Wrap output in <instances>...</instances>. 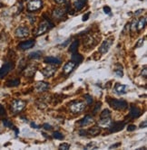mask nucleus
<instances>
[{"instance_id": "nucleus-50", "label": "nucleus", "mask_w": 147, "mask_h": 150, "mask_svg": "<svg viewBox=\"0 0 147 150\" xmlns=\"http://www.w3.org/2000/svg\"><path fill=\"white\" fill-rule=\"evenodd\" d=\"M31 125H32V127H35V129H39V127H38V126H36V125H35V124H34V123H32Z\"/></svg>"}, {"instance_id": "nucleus-12", "label": "nucleus", "mask_w": 147, "mask_h": 150, "mask_svg": "<svg viewBox=\"0 0 147 150\" xmlns=\"http://www.w3.org/2000/svg\"><path fill=\"white\" fill-rule=\"evenodd\" d=\"M112 121L111 118H101L100 120L98 121V126L100 127H103V129H109V127L111 126Z\"/></svg>"}, {"instance_id": "nucleus-32", "label": "nucleus", "mask_w": 147, "mask_h": 150, "mask_svg": "<svg viewBox=\"0 0 147 150\" xmlns=\"http://www.w3.org/2000/svg\"><path fill=\"white\" fill-rule=\"evenodd\" d=\"M53 137L55 138V139H63L64 138V136H63V134L62 133H60V132H58V131H55V132H54V134H53Z\"/></svg>"}, {"instance_id": "nucleus-22", "label": "nucleus", "mask_w": 147, "mask_h": 150, "mask_svg": "<svg viewBox=\"0 0 147 150\" xmlns=\"http://www.w3.org/2000/svg\"><path fill=\"white\" fill-rule=\"evenodd\" d=\"M100 132L101 130L99 129V127H93L90 129L87 130V134L91 135V136H97V135L100 134Z\"/></svg>"}, {"instance_id": "nucleus-23", "label": "nucleus", "mask_w": 147, "mask_h": 150, "mask_svg": "<svg viewBox=\"0 0 147 150\" xmlns=\"http://www.w3.org/2000/svg\"><path fill=\"white\" fill-rule=\"evenodd\" d=\"M145 25H146V17H143L137 22V28L136 29L140 31V30L144 28Z\"/></svg>"}, {"instance_id": "nucleus-7", "label": "nucleus", "mask_w": 147, "mask_h": 150, "mask_svg": "<svg viewBox=\"0 0 147 150\" xmlns=\"http://www.w3.org/2000/svg\"><path fill=\"white\" fill-rule=\"evenodd\" d=\"M65 14H67V9L62 8V7H57V8L53 10V17L57 20H61L65 18Z\"/></svg>"}, {"instance_id": "nucleus-2", "label": "nucleus", "mask_w": 147, "mask_h": 150, "mask_svg": "<svg viewBox=\"0 0 147 150\" xmlns=\"http://www.w3.org/2000/svg\"><path fill=\"white\" fill-rule=\"evenodd\" d=\"M69 109L73 113L75 114L81 113V112H83L85 109V103L84 101H77V100L72 101L69 104Z\"/></svg>"}, {"instance_id": "nucleus-10", "label": "nucleus", "mask_w": 147, "mask_h": 150, "mask_svg": "<svg viewBox=\"0 0 147 150\" xmlns=\"http://www.w3.org/2000/svg\"><path fill=\"white\" fill-rule=\"evenodd\" d=\"M15 34L18 38H24V37H26L29 34V29L26 26H20L17 28Z\"/></svg>"}, {"instance_id": "nucleus-28", "label": "nucleus", "mask_w": 147, "mask_h": 150, "mask_svg": "<svg viewBox=\"0 0 147 150\" xmlns=\"http://www.w3.org/2000/svg\"><path fill=\"white\" fill-rule=\"evenodd\" d=\"M111 116V112L109 109H104L102 111V113L100 115V118H109Z\"/></svg>"}, {"instance_id": "nucleus-31", "label": "nucleus", "mask_w": 147, "mask_h": 150, "mask_svg": "<svg viewBox=\"0 0 147 150\" xmlns=\"http://www.w3.org/2000/svg\"><path fill=\"white\" fill-rule=\"evenodd\" d=\"M137 20L136 19H135L133 22H132V24L130 25L131 26H130V28H131V31L132 32H135V30H136V28H137Z\"/></svg>"}, {"instance_id": "nucleus-35", "label": "nucleus", "mask_w": 147, "mask_h": 150, "mask_svg": "<svg viewBox=\"0 0 147 150\" xmlns=\"http://www.w3.org/2000/svg\"><path fill=\"white\" fill-rule=\"evenodd\" d=\"M5 115H6V109H5V108L2 106V105L0 104V117L5 116Z\"/></svg>"}, {"instance_id": "nucleus-3", "label": "nucleus", "mask_w": 147, "mask_h": 150, "mask_svg": "<svg viewBox=\"0 0 147 150\" xmlns=\"http://www.w3.org/2000/svg\"><path fill=\"white\" fill-rule=\"evenodd\" d=\"M53 26H54V25L51 23L50 20L48 18H46V21H44L43 23L40 24L37 32H36V36H39V35L46 34L48 30H50Z\"/></svg>"}, {"instance_id": "nucleus-5", "label": "nucleus", "mask_w": 147, "mask_h": 150, "mask_svg": "<svg viewBox=\"0 0 147 150\" xmlns=\"http://www.w3.org/2000/svg\"><path fill=\"white\" fill-rule=\"evenodd\" d=\"M15 67V64L13 62H6L5 63L2 67L0 68V78H4L5 76H6L7 74L9 73L10 71H12Z\"/></svg>"}, {"instance_id": "nucleus-49", "label": "nucleus", "mask_w": 147, "mask_h": 150, "mask_svg": "<svg viewBox=\"0 0 147 150\" xmlns=\"http://www.w3.org/2000/svg\"><path fill=\"white\" fill-rule=\"evenodd\" d=\"M119 146H121V143H117V144H114V145H113V146H111V147H110V148H115V147H119Z\"/></svg>"}, {"instance_id": "nucleus-37", "label": "nucleus", "mask_w": 147, "mask_h": 150, "mask_svg": "<svg viewBox=\"0 0 147 150\" xmlns=\"http://www.w3.org/2000/svg\"><path fill=\"white\" fill-rule=\"evenodd\" d=\"M43 127H44V129H45L46 130H51V129H52V127H51L49 124H47V123H46V124H44L43 125Z\"/></svg>"}, {"instance_id": "nucleus-6", "label": "nucleus", "mask_w": 147, "mask_h": 150, "mask_svg": "<svg viewBox=\"0 0 147 150\" xmlns=\"http://www.w3.org/2000/svg\"><path fill=\"white\" fill-rule=\"evenodd\" d=\"M43 6V1L42 0H32L27 5V9L29 11H36L42 8Z\"/></svg>"}, {"instance_id": "nucleus-41", "label": "nucleus", "mask_w": 147, "mask_h": 150, "mask_svg": "<svg viewBox=\"0 0 147 150\" xmlns=\"http://www.w3.org/2000/svg\"><path fill=\"white\" fill-rule=\"evenodd\" d=\"M100 107H101V102H97V103H96V105H95V109H94V113H95V112H96V111L100 109Z\"/></svg>"}, {"instance_id": "nucleus-36", "label": "nucleus", "mask_w": 147, "mask_h": 150, "mask_svg": "<svg viewBox=\"0 0 147 150\" xmlns=\"http://www.w3.org/2000/svg\"><path fill=\"white\" fill-rule=\"evenodd\" d=\"M135 129H136V126L135 125H129L127 127V130L128 131H134V130H135Z\"/></svg>"}, {"instance_id": "nucleus-44", "label": "nucleus", "mask_w": 147, "mask_h": 150, "mask_svg": "<svg viewBox=\"0 0 147 150\" xmlns=\"http://www.w3.org/2000/svg\"><path fill=\"white\" fill-rule=\"evenodd\" d=\"M146 72H147V71H146V67H144V70L142 71V76H143L144 78H146V76H147Z\"/></svg>"}, {"instance_id": "nucleus-38", "label": "nucleus", "mask_w": 147, "mask_h": 150, "mask_svg": "<svg viewBox=\"0 0 147 150\" xmlns=\"http://www.w3.org/2000/svg\"><path fill=\"white\" fill-rule=\"evenodd\" d=\"M114 72H115V74H116V75H118L119 77H122L123 75V71H122V70H120V69H118V70H115V71H114Z\"/></svg>"}, {"instance_id": "nucleus-46", "label": "nucleus", "mask_w": 147, "mask_h": 150, "mask_svg": "<svg viewBox=\"0 0 147 150\" xmlns=\"http://www.w3.org/2000/svg\"><path fill=\"white\" fill-rule=\"evenodd\" d=\"M143 43H144V39H140L138 42V43L136 44V47H140L143 45Z\"/></svg>"}, {"instance_id": "nucleus-34", "label": "nucleus", "mask_w": 147, "mask_h": 150, "mask_svg": "<svg viewBox=\"0 0 147 150\" xmlns=\"http://www.w3.org/2000/svg\"><path fill=\"white\" fill-rule=\"evenodd\" d=\"M85 99L87 104H91V103L93 102V97L90 96V95L85 94Z\"/></svg>"}, {"instance_id": "nucleus-14", "label": "nucleus", "mask_w": 147, "mask_h": 150, "mask_svg": "<svg viewBox=\"0 0 147 150\" xmlns=\"http://www.w3.org/2000/svg\"><path fill=\"white\" fill-rule=\"evenodd\" d=\"M49 84L47 82H45V81H40V82H37L35 85V89L38 92H46L47 89H49Z\"/></svg>"}, {"instance_id": "nucleus-40", "label": "nucleus", "mask_w": 147, "mask_h": 150, "mask_svg": "<svg viewBox=\"0 0 147 150\" xmlns=\"http://www.w3.org/2000/svg\"><path fill=\"white\" fill-rule=\"evenodd\" d=\"M89 16H90V13L88 12V13H86L85 16L83 17V21L85 22V21H87L88 20V18H89Z\"/></svg>"}, {"instance_id": "nucleus-48", "label": "nucleus", "mask_w": 147, "mask_h": 150, "mask_svg": "<svg viewBox=\"0 0 147 150\" xmlns=\"http://www.w3.org/2000/svg\"><path fill=\"white\" fill-rule=\"evenodd\" d=\"M57 4H64L65 3V0H55Z\"/></svg>"}, {"instance_id": "nucleus-20", "label": "nucleus", "mask_w": 147, "mask_h": 150, "mask_svg": "<svg viewBox=\"0 0 147 150\" xmlns=\"http://www.w3.org/2000/svg\"><path fill=\"white\" fill-rule=\"evenodd\" d=\"M45 63H49V64H56L59 65L61 64V60L58 59L56 57H53V56H49V57H46L45 58Z\"/></svg>"}, {"instance_id": "nucleus-18", "label": "nucleus", "mask_w": 147, "mask_h": 150, "mask_svg": "<svg viewBox=\"0 0 147 150\" xmlns=\"http://www.w3.org/2000/svg\"><path fill=\"white\" fill-rule=\"evenodd\" d=\"M25 72H24V75L26 77H31L35 74V71H36V66H34V65H29L28 67H26V69H24Z\"/></svg>"}, {"instance_id": "nucleus-42", "label": "nucleus", "mask_w": 147, "mask_h": 150, "mask_svg": "<svg viewBox=\"0 0 147 150\" xmlns=\"http://www.w3.org/2000/svg\"><path fill=\"white\" fill-rule=\"evenodd\" d=\"M28 18H29V21H30V23L33 24L35 22V17H32V16H28Z\"/></svg>"}, {"instance_id": "nucleus-19", "label": "nucleus", "mask_w": 147, "mask_h": 150, "mask_svg": "<svg viewBox=\"0 0 147 150\" xmlns=\"http://www.w3.org/2000/svg\"><path fill=\"white\" fill-rule=\"evenodd\" d=\"M76 66V63H74L73 61L68 62L67 64L64 65V72L65 74H68V73L72 72L73 70L75 69Z\"/></svg>"}, {"instance_id": "nucleus-11", "label": "nucleus", "mask_w": 147, "mask_h": 150, "mask_svg": "<svg viewBox=\"0 0 147 150\" xmlns=\"http://www.w3.org/2000/svg\"><path fill=\"white\" fill-rule=\"evenodd\" d=\"M124 126H126V122H114L113 124H111V126L109 127L110 132L111 133L118 132L123 129Z\"/></svg>"}, {"instance_id": "nucleus-39", "label": "nucleus", "mask_w": 147, "mask_h": 150, "mask_svg": "<svg viewBox=\"0 0 147 150\" xmlns=\"http://www.w3.org/2000/svg\"><path fill=\"white\" fill-rule=\"evenodd\" d=\"M104 11H105V14H109L110 13H111V8H110L109 6H105V7H104Z\"/></svg>"}, {"instance_id": "nucleus-25", "label": "nucleus", "mask_w": 147, "mask_h": 150, "mask_svg": "<svg viewBox=\"0 0 147 150\" xmlns=\"http://www.w3.org/2000/svg\"><path fill=\"white\" fill-rule=\"evenodd\" d=\"M79 46V41H75V42H73L72 44L70 45V48H69V52H71L72 54H74V52H76L77 51V48Z\"/></svg>"}, {"instance_id": "nucleus-24", "label": "nucleus", "mask_w": 147, "mask_h": 150, "mask_svg": "<svg viewBox=\"0 0 147 150\" xmlns=\"http://www.w3.org/2000/svg\"><path fill=\"white\" fill-rule=\"evenodd\" d=\"M82 60H83L82 55L79 54H76V52H74L73 55H72V61L74 63H81V62H82Z\"/></svg>"}, {"instance_id": "nucleus-15", "label": "nucleus", "mask_w": 147, "mask_h": 150, "mask_svg": "<svg viewBox=\"0 0 147 150\" xmlns=\"http://www.w3.org/2000/svg\"><path fill=\"white\" fill-rule=\"evenodd\" d=\"M34 45H35V40H28V41L19 43L18 48L21 50H27V49L32 48Z\"/></svg>"}, {"instance_id": "nucleus-8", "label": "nucleus", "mask_w": 147, "mask_h": 150, "mask_svg": "<svg viewBox=\"0 0 147 150\" xmlns=\"http://www.w3.org/2000/svg\"><path fill=\"white\" fill-rule=\"evenodd\" d=\"M55 72H56V68H55V67L53 64L49 65L48 67H46V68H44V69L41 71L42 74H43L45 77H46V78L52 77L53 75L55 73Z\"/></svg>"}, {"instance_id": "nucleus-33", "label": "nucleus", "mask_w": 147, "mask_h": 150, "mask_svg": "<svg viewBox=\"0 0 147 150\" xmlns=\"http://www.w3.org/2000/svg\"><path fill=\"white\" fill-rule=\"evenodd\" d=\"M69 148H70V145L67 143H63L59 146V149H61V150H67Z\"/></svg>"}, {"instance_id": "nucleus-30", "label": "nucleus", "mask_w": 147, "mask_h": 150, "mask_svg": "<svg viewBox=\"0 0 147 150\" xmlns=\"http://www.w3.org/2000/svg\"><path fill=\"white\" fill-rule=\"evenodd\" d=\"M3 124H4V126L5 127H10V129H14V125L12 124V122H10L8 119H4L3 120Z\"/></svg>"}, {"instance_id": "nucleus-47", "label": "nucleus", "mask_w": 147, "mask_h": 150, "mask_svg": "<svg viewBox=\"0 0 147 150\" xmlns=\"http://www.w3.org/2000/svg\"><path fill=\"white\" fill-rule=\"evenodd\" d=\"M143 11H144L143 9H139V10H137V11L135 13V16H139V14L143 13Z\"/></svg>"}, {"instance_id": "nucleus-26", "label": "nucleus", "mask_w": 147, "mask_h": 150, "mask_svg": "<svg viewBox=\"0 0 147 150\" xmlns=\"http://www.w3.org/2000/svg\"><path fill=\"white\" fill-rule=\"evenodd\" d=\"M20 84V80L19 79H15L13 81H9L6 82L7 87H17Z\"/></svg>"}, {"instance_id": "nucleus-43", "label": "nucleus", "mask_w": 147, "mask_h": 150, "mask_svg": "<svg viewBox=\"0 0 147 150\" xmlns=\"http://www.w3.org/2000/svg\"><path fill=\"white\" fill-rule=\"evenodd\" d=\"M79 134H80V136H86V135H87V130L82 129V130L79 131Z\"/></svg>"}, {"instance_id": "nucleus-45", "label": "nucleus", "mask_w": 147, "mask_h": 150, "mask_svg": "<svg viewBox=\"0 0 147 150\" xmlns=\"http://www.w3.org/2000/svg\"><path fill=\"white\" fill-rule=\"evenodd\" d=\"M146 127H147V121L146 120H144V122H142L140 124V127H142V129H145Z\"/></svg>"}, {"instance_id": "nucleus-13", "label": "nucleus", "mask_w": 147, "mask_h": 150, "mask_svg": "<svg viewBox=\"0 0 147 150\" xmlns=\"http://www.w3.org/2000/svg\"><path fill=\"white\" fill-rule=\"evenodd\" d=\"M141 114H142V111H141V109H139L138 107H136V106H131V108H130V113H129L130 118H136L138 117H140Z\"/></svg>"}, {"instance_id": "nucleus-27", "label": "nucleus", "mask_w": 147, "mask_h": 150, "mask_svg": "<svg viewBox=\"0 0 147 150\" xmlns=\"http://www.w3.org/2000/svg\"><path fill=\"white\" fill-rule=\"evenodd\" d=\"M42 55V52L37 51V52H31L30 54H29V58L30 59H38L40 58Z\"/></svg>"}, {"instance_id": "nucleus-29", "label": "nucleus", "mask_w": 147, "mask_h": 150, "mask_svg": "<svg viewBox=\"0 0 147 150\" xmlns=\"http://www.w3.org/2000/svg\"><path fill=\"white\" fill-rule=\"evenodd\" d=\"M97 147H96V144L94 143V142H91V143L87 144L85 147V149L88 150V149H96Z\"/></svg>"}, {"instance_id": "nucleus-9", "label": "nucleus", "mask_w": 147, "mask_h": 150, "mask_svg": "<svg viewBox=\"0 0 147 150\" xmlns=\"http://www.w3.org/2000/svg\"><path fill=\"white\" fill-rule=\"evenodd\" d=\"M112 43H113V39L112 38L106 39L105 41L103 42V43L101 44V46L99 47V52H101V54H106L110 49V46L112 45Z\"/></svg>"}, {"instance_id": "nucleus-4", "label": "nucleus", "mask_w": 147, "mask_h": 150, "mask_svg": "<svg viewBox=\"0 0 147 150\" xmlns=\"http://www.w3.org/2000/svg\"><path fill=\"white\" fill-rule=\"evenodd\" d=\"M26 102L24 100H13L12 104H11V110L13 111V113L17 114L19 112H21L26 107Z\"/></svg>"}, {"instance_id": "nucleus-21", "label": "nucleus", "mask_w": 147, "mask_h": 150, "mask_svg": "<svg viewBox=\"0 0 147 150\" xmlns=\"http://www.w3.org/2000/svg\"><path fill=\"white\" fill-rule=\"evenodd\" d=\"M86 1H87V0H76V1L74 3L75 9L76 11H80L85 6V4L86 3Z\"/></svg>"}, {"instance_id": "nucleus-17", "label": "nucleus", "mask_w": 147, "mask_h": 150, "mask_svg": "<svg viewBox=\"0 0 147 150\" xmlns=\"http://www.w3.org/2000/svg\"><path fill=\"white\" fill-rule=\"evenodd\" d=\"M92 123H94V118L91 116H85L82 120L79 121V125L82 126V127H86V126H89Z\"/></svg>"}, {"instance_id": "nucleus-1", "label": "nucleus", "mask_w": 147, "mask_h": 150, "mask_svg": "<svg viewBox=\"0 0 147 150\" xmlns=\"http://www.w3.org/2000/svg\"><path fill=\"white\" fill-rule=\"evenodd\" d=\"M108 103L112 108H114V109H117V110H123V109H127V107H128L127 102L123 100H114V99L108 98Z\"/></svg>"}, {"instance_id": "nucleus-16", "label": "nucleus", "mask_w": 147, "mask_h": 150, "mask_svg": "<svg viewBox=\"0 0 147 150\" xmlns=\"http://www.w3.org/2000/svg\"><path fill=\"white\" fill-rule=\"evenodd\" d=\"M126 88L127 87L126 85H123V84H120V83H116L115 86H114V93L118 94V95L126 94Z\"/></svg>"}]
</instances>
